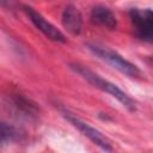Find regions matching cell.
I'll list each match as a JSON object with an SVG mask.
<instances>
[{
  "label": "cell",
  "mask_w": 153,
  "mask_h": 153,
  "mask_svg": "<svg viewBox=\"0 0 153 153\" xmlns=\"http://www.w3.org/2000/svg\"><path fill=\"white\" fill-rule=\"evenodd\" d=\"M91 22L98 26L108 30H115L117 27V18L114 12L105 6H96L91 11Z\"/></svg>",
  "instance_id": "obj_6"
},
{
  "label": "cell",
  "mask_w": 153,
  "mask_h": 153,
  "mask_svg": "<svg viewBox=\"0 0 153 153\" xmlns=\"http://www.w3.org/2000/svg\"><path fill=\"white\" fill-rule=\"evenodd\" d=\"M0 5H2V6H11V2H10V0H0Z\"/></svg>",
  "instance_id": "obj_10"
},
{
  "label": "cell",
  "mask_w": 153,
  "mask_h": 153,
  "mask_svg": "<svg viewBox=\"0 0 153 153\" xmlns=\"http://www.w3.org/2000/svg\"><path fill=\"white\" fill-rule=\"evenodd\" d=\"M62 25L72 35H79L82 27V16L74 5H68L62 12Z\"/></svg>",
  "instance_id": "obj_7"
},
{
  "label": "cell",
  "mask_w": 153,
  "mask_h": 153,
  "mask_svg": "<svg viewBox=\"0 0 153 153\" xmlns=\"http://www.w3.org/2000/svg\"><path fill=\"white\" fill-rule=\"evenodd\" d=\"M131 25L135 35L143 39L151 41L153 37V13L151 8H131L129 11Z\"/></svg>",
  "instance_id": "obj_4"
},
{
  "label": "cell",
  "mask_w": 153,
  "mask_h": 153,
  "mask_svg": "<svg viewBox=\"0 0 153 153\" xmlns=\"http://www.w3.org/2000/svg\"><path fill=\"white\" fill-rule=\"evenodd\" d=\"M13 104H14V108L18 111H22V112L26 114L27 116L33 115V114L37 112V108L35 106V104H32L30 100H27L26 98H23L20 96H17L13 99Z\"/></svg>",
  "instance_id": "obj_9"
},
{
  "label": "cell",
  "mask_w": 153,
  "mask_h": 153,
  "mask_svg": "<svg viewBox=\"0 0 153 153\" xmlns=\"http://www.w3.org/2000/svg\"><path fill=\"white\" fill-rule=\"evenodd\" d=\"M24 12L26 13V16L29 17V19L32 22V24L49 39L54 41V42H59V43H65L67 39L65 37V35L57 29L51 23H49L41 13H38L35 8H32L31 6L24 5L23 6Z\"/></svg>",
  "instance_id": "obj_5"
},
{
  "label": "cell",
  "mask_w": 153,
  "mask_h": 153,
  "mask_svg": "<svg viewBox=\"0 0 153 153\" xmlns=\"http://www.w3.org/2000/svg\"><path fill=\"white\" fill-rule=\"evenodd\" d=\"M87 48L94 55H97L99 59L108 62L115 69L128 75L129 78H134V79L142 78V72L140 71V68L137 66H135L134 63H131L130 61H128L127 59H124L117 51H115L108 47H103L99 44H92V43H88Z\"/></svg>",
  "instance_id": "obj_2"
},
{
  "label": "cell",
  "mask_w": 153,
  "mask_h": 153,
  "mask_svg": "<svg viewBox=\"0 0 153 153\" xmlns=\"http://www.w3.org/2000/svg\"><path fill=\"white\" fill-rule=\"evenodd\" d=\"M71 68L78 73L79 75H81L85 80H87L91 85H93L94 87L111 94L114 98H116L126 109H128L129 111H135L136 110V103L134 99H131L124 91H122L117 85L110 82L109 80L102 78L99 74L94 73L93 71H91L90 68L82 66V65H79V63H72L71 65Z\"/></svg>",
  "instance_id": "obj_1"
},
{
  "label": "cell",
  "mask_w": 153,
  "mask_h": 153,
  "mask_svg": "<svg viewBox=\"0 0 153 153\" xmlns=\"http://www.w3.org/2000/svg\"><path fill=\"white\" fill-rule=\"evenodd\" d=\"M18 131L17 129L5 122H0V147L8 142H12L17 139Z\"/></svg>",
  "instance_id": "obj_8"
},
{
  "label": "cell",
  "mask_w": 153,
  "mask_h": 153,
  "mask_svg": "<svg viewBox=\"0 0 153 153\" xmlns=\"http://www.w3.org/2000/svg\"><path fill=\"white\" fill-rule=\"evenodd\" d=\"M63 116L66 120H68L79 131H81L86 137H88L93 143H96L98 147H100L103 151L105 152H111L112 151V147H111V143L110 141L108 140V137H105L99 130H97L96 128H93L91 124H88L87 122L82 121L81 118H79L76 115L72 114L71 111L68 110H63L62 111Z\"/></svg>",
  "instance_id": "obj_3"
}]
</instances>
